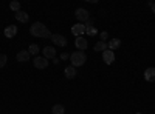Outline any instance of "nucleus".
Returning a JSON list of instances; mask_svg holds the SVG:
<instances>
[{
    "label": "nucleus",
    "instance_id": "obj_22",
    "mask_svg": "<svg viewBox=\"0 0 155 114\" xmlns=\"http://www.w3.org/2000/svg\"><path fill=\"white\" fill-rule=\"evenodd\" d=\"M107 37H109L107 31H104V32H101V40H102V42H106V40H107Z\"/></svg>",
    "mask_w": 155,
    "mask_h": 114
},
{
    "label": "nucleus",
    "instance_id": "obj_12",
    "mask_svg": "<svg viewBox=\"0 0 155 114\" xmlns=\"http://www.w3.org/2000/svg\"><path fill=\"white\" fill-rule=\"evenodd\" d=\"M44 57L45 59H54L56 57V49L53 46H45L44 48Z\"/></svg>",
    "mask_w": 155,
    "mask_h": 114
},
{
    "label": "nucleus",
    "instance_id": "obj_5",
    "mask_svg": "<svg viewBox=\"0 0 155 114\" xmlns=\"http://www.w3.org/2000/svg\"><path fill=\"white\" fill-rule=\"evenodd\" d=\"M71 32H73V35H76V37H81L82 34H85V25H82V23H76V25H73Z\"/></svg>",
    "mask_w": 155,
    "mask_h": 114
},
{
    "label": "nucleus",
    "instance_id": "obj_8",
    "mask_svg": "<svg viewBox=\"0 0 155 114\" xmlns=\"http://www.w3.org/2000/svg\"><path fill=\"white\" fill-rule=\"evenodd\" d=\"M87 39L85 37H76V40H74V46L79 49V51H84V49H87Z\"/></svg>",
    "mask_w": 155,
    "mask_h": 114
},
{
    "label": "nucleus",
    "instance_id": "obj_6",
    "mask_svg": "<svg viewBox=\"0 0 155 114\" xmlns=\"http://www.w3.org/2000/svg\"><path fill=\"white\" fill-rule=\"evenodd\" d=\"M34 66L37 69H45L48 66V59H45V57H36L34 59Z\"/></svg>",
    "mask_w": 155,
    "mask_h": 114
},
{
    "label": "nucleus",
    "instance_id": "obj_1",
    "mask_svg": "<svg viewBox=\"0 0 155 114\" xmlns=\"http://www.w3.org/2000/svg\"><path fill=\"white\" fill-rule=\"evenodd\" d=\"M30 34L34 35V37H42V39H51V32H50V29L45 26L44 23H41V22H36V23L31 25Z\"/></svg>",
    "mask_w": 155,
    "mask_h": 114
},
{
    "label": "nucleus",
    "instance_id": "obj_21",
    "mask_svg": "<svg viewBox=\"0 0 155 114\" xmlns=\"http://www.w3.org/2000/svg\"><path fill=\"white\" fill-rule=\"evenodd\" d=\"M6 60H8V57L5 54H0V68H3L6 65Z\"/></svg>",
    "mask_w": 155,
    "mask_h": 114
},
{
    "label": "nucleus",
    "instance_id": "obj_24",
    "mask_svg": "<svg viewBox=\"0 0 155 114\" xmlns=\"http://www.w3.org/2000/svg\"><path fill=\"white\" fill-rule=\"evenodd\" d=\"M53 63H54V65H58V63H59V59H58V57H54V59H53Z\"/></svg>",
    "mask_w": 155,
    "mask_h": 114
},
{
    "label": "nucleus",
    "instance_id": "obj_15",
    "mask_svg": "<svg viewBox=\"0 0 155 114\" xmlns=\"http://www.w3.org/2000/svg\"><path fill=\"white\" fill-rule=\"evenodd\" d=\"M120 46H121V40H120V39H112V40L107 43V48L110 49V51H113V49L120 48Z\"/></svg>",
    "mask_w": 155,
    "mask_h": 114
},
{
    "label": "nucleus",
    "instance_id": "obj_18",
    "mask_svg": "<svg viewBox=\"0 0 155 114\" xmlns=\"http://www.w3.org/2000/svg\"><path fill=\"white\" fill-rule=\"evenodd\" d=\"M51 112H53V114H64V112H65V108H64L61 103H58V105H53Z\"/></svg>",
    "mask_w": 155,
    "mask_h": 114
},
{
    "label": "nucleus",
    "instance_id": "obj_10",
    "mask_svg": "<svg viewBox=\"0 0 155 114\" xmlns=\"http://www.w3.org/2000/svg\"><path fill=\"white\" fill-rule=\"evenodd\" d=\"M30 57H31V54L28 53V49H23V51H19V53H17V56H16L17 62H28V60H30Z\"/></svg>",
    "mask_w": 155,
    "mask_h": 114
},
{
    "label": "nucleus",
    "instance_id": "obj_11",
    "mask_svg": "<svg viewBox=\"0 0 155 114\" xmlns=\"http://www.w3.org/2000/svg\"><path fill=\"white\" fill-rule=\"evenodd\" d=\"M28 19H30L28 12H25V11H22V9L16 12V20H17V22H20V23H27Z\"/></svg>",
    "mask_w": 155,
    "mask_h": 114
},
{
    "label": "nucleus",
    "instance_id": "obj_7",
    "mask_svg": "<svg viewBox=\"0 0 155 114\" xmlns=\"http://www.w3.org/2000/svg\"><path fill=\"white\" fill-rule=\"evenodd\" d=\"M102 59H104V62L107 63V65H112V63L115 62V51L106 49V51L102 53Z\"/></svg>",
    "mask_w": 155,
    "mask_h": 114
},
{
    "label": "nucleus",
    "instance_id": "obj_20",
    "mask_svg": "<svg viewBox=\"0 0 155 114\" xmlns=\"http://www.w3.org/2000/svg\"><path fill=\"white\" fill-rule=\"evenodd\" d=\"M9 8L14 11V12H17V11H20V3L19 2H16V0H12V2L9 3Z\"/></svg>",
    "mask_w": 155,
    "mask_h": 114
},
{
    "label": "nucleus",
    "instance_id": "obj_14",
    "mask_svg": "<svg viewBox=\"0 0 155 114\" xmlns=\"http://www.w3.org/2000/svg\"><path fill=\"white\" fill-rule=\"evenodd\" d=\"M64 74H65V77H67V79H74L78 72H76V68L70 65V66H67L65 69H64Z\"/></svg>",
    "mask_w": 155,
    "mask_h": 114
},
{
    "label": "nucleus",
    "instance_id": "obj_16",
    "mask_svg": "<svg viewBox=\"0 0 155 114\" xmlns=\"http://www.w3.org/2000/svg\"><path fill=\"white\" fill-rule=\"evenodd\" d=\"M106 49H109V48H107V43L102 42V40H99V42L95 45V51H96V53H104Z\"/></svg>",
    "mask_w": 155,
    "mask_h": 114
},
{
    "label": "nucleus",
    "instance_id": "obj_2",
    "mask_svg": "<svg viewBox=\"0 0 155 114\" xmlns=\"http://www.w3.org/2000/svg\"><path fill=\"white\" fill-rule=\"evenodd\" d=\"M70 62H71V66H74V68L82 66L87 62V56L84 51H74L73 54H70Z\"/></svg>",
    "mask_w": 155,
    "mask_h": 114
},
{
    "label": "nucleus",
    "instance_id": "obj_17",
    "mask_svg": "<svg viewBox=\"0 0 155 114\" xmlns=\"http://www.w3.org/2000/svg\"><path fill=\"white\" fill-rule=\"evenodd\" d=\"M85 32L88 34V35H95L98 31H96V28L92 25V22H87V25H85Z\"/></svg>",
    "mask_w": 155,
    "mask_h": 114
},
{
    "label": "nucleus",
    "instance_id": "obj_25",
    "mask_svg": "<svg viewBox=\"0 0 155 114\" xmlns=\"http://www.w3.org/2000/svg\"><path fill=\"white\" fill-rule=\"evenodd\" d=\"M150 6H152V11H153V14H155V3H150Z\"/></svg>",
    "mask_w": 155,
    "mask_h": 114
},
{
    "label": "nucleus",
    "instance_id": "obj_4",
    "mask_svg": "<svg viewBox=\"0 0 155 114\" xmlns=\"http://www.w3.org/2000/svg\"><path fill=\"white\" fill-rule=\"evenodd\" d=\"M51 40H53V43L58 45V46H65L67 45V39L62 34H51Z\"/></svg>",
    "mask_w": 155,
    "mask_h": 114
},
{
    "label": "nucleus",
    "instance_id": "obj_23",
    "mask_svg": "<svg viewBox=\"0 0 155 114\" xmlns=\"http://www.w3.org/2000/svg\"><path fill=\"white\" fill-rule=\"evenodd\" d=\"M61 59H62V60H67V59H70V54H68V53H62V54H61Z\"/></svg>",
    "mask_w": 155,
    "mask_h": 114
},
{
    "label": "nucleus",
    "instance_id": "obj_26",
    "mask_svg": "<svg viewBox=\"0 0 155 114\" xmlns=\"http://www.w3.org/2000/svg\"><path fill=\"white\" fill-rule=\"evenodd\" d=\"M137 114H141V112H137Z\"/></svg>",
    "mask_w": 155,
    "mask_h": 114
},
{
    "label": "nucleus",
    "instance_id": "obj_9",
    "mask_svg": "<svg viewBox=\"0 0 155 114\" xmlns=\"http://www.w3.org/2000/svg\"><path fill=\"white\" fill-rule=\"evenodd\" d=\"M16 34H17V26L16 25H9V26L5 28V37H8V39L16 37Z\"/></svg>",
    "mask_w": 155,
    "mask_h": 114
},
{
    "label": "nucleus",
    "instance_id": "obj_3",
    "mask_svg": "<svg viewBox=\"0 0 155 114\" xmlns=\"http://www.w3.org/2000/svg\"><path fill=\"white\" fill-rule=\"evenodd\" d=\"M74 16H76V19L79 20V22H87L90 19V12L85 8H78L74 11Z\"/></svg>",
    "mask_w": 155,
    "mask_h": 114
},
{
    "label": "nucleus",
    "instance_id": "obj_19",
    "mask_svg": "<svg viewBox=\"0 0 155 114\" xmlns=\"http://www.w3.org/2000/svg\"><path fill=\"white\" fill-rule=\"evenodd\" d=\"M28 53H30L31 56H37V54H39V46H37L36 43H31L30 48H28Z\"/></svg>",
    "mask_w": 155,
    "mask_h": 114
},
{
    "label": "nucleus",
    "instance_id": "obj_13",
    "mask_svg": "<svg viewBox=\"0 0 155 114\" xmlns=\"http://www.w3.org/2000/svg\"><path fill=\"white\" fill-rule=\"evenodd\" d=\"M144 79L147 80V82H155V66L152 68H147L146 71H144Z\"/></svg>",
    "mask_w": 155,
    "mask_h": 114
}]
</instances>
